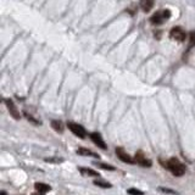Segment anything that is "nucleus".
<instances>
[{
    "instance_id": "f257e3e1",
    "label": "nucleus",
    "mask_w": 195,
    "mask_h": 195,
    "mask_svg": "<svg viewBox=\"0 0 195 195\" xmlns=\"http://www.w3.org/2000/svg\"><path fill=\"white\" fill-rule=\"evenodd\" d=\"M166 167L171 171V173L173 176H177V177H181V176H183L185 173V166L179 160H177V158H174V157L167 161Z\"/></svg>"
},
{
    "instance_id": "f03ea898",
    "label": "nucleus",
    "mask_w": 195,
    "mask_h": 195,
    "mask_svg": "<svg viewBox=\"0 0 195 195\" xmlns=\"http://www.w3.org/2000/svg\"><path fill=\"white\" fill-rule=\"evenodd\" d=\"M171 12L170 10H164V11H157L156 13H154L150 19V22L152 25H161L166 19H170Z\"/></svg>"
},
{
    "instance_id": "7ed1b4c3",
    "label": "nucleus",
    "mask_w": 195,
    "mask_h": 195,
    "mask_svg": "<svg viewBox=\"0 0 195 195\" xmlns=\"http://www.w3.org/2000/svg\"><path fill=\"white\" fill-rule=\"evenodd\" d=\"M170 35H171L172 39H174L176 42H179V43L184 42L185 38H187V34H185V32L183 31L182 27H173L171 29V32H170Z\"/></svg>"
},
{
    "instance_id": "20e7f679",
    "label": "nucleus",
    "mask_w": 195,
    "mask_h": 195,
    "mask_svg": "<svg viewBox=\"0 0 195 195\" xmlns=\"http://www.w3.org/2000/svg\"><path fill=\"white\" fill-rule=\"evenodd\" d=\"M67 127H68V129L72 132L76 137H78V138H85V129L81 125H78V123L68 122L67 123Z\"/></svg>"
},
{
    "instance_id": "39448f33",
    "label": "nucleus",
    "mask_w": 195,
    "mask_h": 195,
    "mask_svg": "<svg viewBox=\"0 0 195 195\" xmlns=\"http://www.w3.org/2000/svg\"><path fill=\"white\" fill-rule=\"evenodd\" d=\"M135 162L138 165H140V166H143V167H150L152 165L151 160L145 156V154L143 151H137L135 152Z\"/></svg>"
},
{
    "instance_id": "423d86ee",
    "label": "nucleus",
    "mask_w": 195,
    "mask_h": 195,
    "mask_svg": "<svg viewBox=\"0 0 195 195\" xmlns=\"http://www.w3.org/2000/svg\"><path fill=\"white\" fill-rule=\"evenodd\" d=\"M116 155L118 156V158H120V160L121 161H123V162H126V164H129V165H133V164H137L134 160H133V158L125 151V150H123L122 148H117L116 149Z\"/></svg>"
},
{
    "instance_id": "0eeeda50",
    "label": "nucleus",
    "mask_w": 195,
    "mask_h": 195,
    "mask_svg": "<svg viewBox=\"0 0 195 195\" xmlns=\"http://www.w3.org/2000/svg\"><path fill=\"white\" fill-rule=\"evenodd\" d=\"M5 104H6V108H7V110H9V112H10V115L15 118V120H20V111L17 110V108H16V105L13 104V101L11 100V99H5Z\"/></svg>"
},
{
    "instance_id": "6e6552de",
    "label": "nucleus",
    "mask_w": 195,
    "mask_h": 195,
    "mask_svg": "<svg viewBox=\"0 0 195 195\" xmlns=\"http://www.w3.org/2000/svg\"><path fill=\"white\" fill-rule=\"evenodd\" d=\"M90 138H92V140L95 143V145H98L100 149H106V144H105V141L102 140V138H101V135L99 134V133H96V132H94V133H92L90 134Z\"/></svg>"
},
{
    "instance_id": "1a4fd4ad",
    "label": "nucleus",
    "mask_w": 195,
    "mask_h": 195,
    "mask_svg": "<svg viewBox=\"0 0 195 195\" xmlns=\"http://www.w3.org/2000/svg\"><path fill=\"white\" fill-rule=\"evenodd\" d=\"M140 4V7L144 12H149L152 7H154V4H155V0H140L139 1Z\"/></svg>"
},
{
    "instance_id": "9d476101",
    "label": "nucleus",
    "mask_w": 195,
    "mask_h": 195,
    "mask_svg": "<svg viewBox=\"0 0 195 195\" xmlns=\"http://www.w3.org/2000/svg\"><path fill=\"white\" fill-rule=\"evenodd\" d=\"M34 188H35V190H37V191L43 193V194H45V193H48V191L51 190V187L48 185V184H44V183H35L34 184Z\"/></svg>"
},
{
    "instance_id": "9b49d317",
    "label": "nucleus",
    "mask_w": 195,
    "mask_h": 195,
    "mask_svg": "<svg viewBox=\"0 0 195 195\" xmlns=\"http://www.w3.org/2000/svg\"><path fill=\"white\" fill-rule=\"evenodd\" d=\"M79 171H81V173H82L83 176H89V177H99V173H98V172H95L94 170H90V168L82 167V168H79Z\"/></svg>"
},
{
    "instance_id": "f8f14e48",
    "label": "nucleus",
    "mask_w": 195,
    "mask_h": 195,
    "mask_svg": "<svg viewBox=\"0 0 195 195\" xmlns=\"http://www.w3.org/2000/svg\"><path fill=\"white\" fill-rule=\"evenodd\" d=\"M51 127L59 133L64 132V125H62L61 121H51Z\"/></svg>"
},
{
    "instance_id": "ddd939ff",
    "label": "nucleus",
    "mask_w": 195,
    "mask_h": 195,
    "mask_svg": "<svg viewBox=\"0 0 195 195\" xmlns=\"http://www.w3.org/2000/svg\"><path fill=\"white\" fill-rule=\"evenodd\" d=\"M77 154H79V155H83V156H93V157H98V155L96 154H94L93 151H90V150H88V149H78L77 150Z\"/></svg>"
},
{
    "instance_id": "4468645a",
    "label": "nucleus",
    "mask_w": 195,
    "mask_h": 195,
    "mask_svg": "<svg viewBox=\"0 0 195 195\" xmlns=\"http://www.w3.org/2000/svg\"><path fill=\"white\" fill-rule=\"evenodd\" d=\"M94 184L100 187V188H111V184L108 183V182H105V181H100V179H96L94 181Z\"/></svg>"
},
{
    "instance_id": "2eb2a0df",
    "label": "nucleus",
    "mask_w": 195,
    "mask_h": 195,
    "mask_svg": "<svg viewBox=\"0 0 195 195\" xmlns=\"http://www.w3.org/2000/svg\"><path fill=\"white\" fill-rule=\"evenodd\" d=\"M193 46H195V31L190 32V34H189V45H188V48L190 49Z\"/></svg>"
},
{
    "instance_id": "dca6fc26",
    "label": "nucleus",
    "mask_w": 195,
    "mask_h": 195,
    "mask_svg": "<svg viewBox=\"0 0 195 195\" xmlns=\"http://www.w3.org/2000/svg\"><path fill=\"white\" fill-rule=\"evenodd\" d=\"M127 193H128L129 195H143V194H144L143 191H140V190H138V189H133V188H132V189H128Z\"/></svg>"
},
{
    "instance_id": "f3484780",
    "label": "nucleus",
    "mask_w": 195,
    "mask_h": 195,
    "mask_svg": "<svg viewBox=\"0 0 195 195\" xmlns=\"http://www.w3.org/2000/svg\"><path fill=\"white\" fill-rule=\"evenodd\" d=\"M96 166H99V167H101V168H104V170H110V171H114V170H115L114 166L106 165V164H98V162H96Z\"/></svg>"
},
{
    "instance_id": "a211bd4d",
    "label": "nucleus",
    "mask_w": 195,
    "mask_h": 195,
    "mask_svg": "<svg viewBox=\"0 0 195 195\" xmlns=\"http://www.w3.org/2000/svg\"><path fill=\"white\" fill-rule=\"evenodd\" d=\"M158 190H161L162 193H168V194H177L174 190H172V189H167V188H158Z\"/></svg>"
},
{
    "instance_id": "6ab92c4d",
    "label": "nucleus",
    "mask_w": 195,
    "mask_h": 195,
    "mask_svg": "<svg viewBox=\"0 0 195 195\" xmlns=\"http://www.w3.org/2000/svg\"><path fill=\"white\" fill-rule=\"evenodd\" d=\"M32 195H44L43 193H39V191H37V193H34V194H32Z\"/></svg>"
},
{
    "instance_id": "aec40b11",
    "label": "nucleus",
    "mask_w": 195,
    "mask_h": 195,
    "mask_svg": "<svg viewBox=\"0 0 195 195\" xmlns=\"http://www.w3.org/2000/svg\"><path fill=\"white\" fill-rule=\"evenodd\" d=\"M1 195H6V193L5 191H1Z\"/></svg>"
}]
</instances>
